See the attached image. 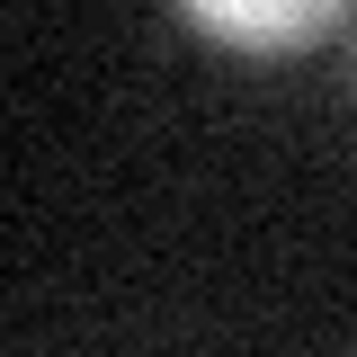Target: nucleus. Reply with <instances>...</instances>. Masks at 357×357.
<instances>
[{
  "label": "nucleus",
  "instance_id": "f257e3e1",
  "mask_svg": "<svg viewBox=\"0 0 357 357\" xmlns=\"http://www.w3.org/2000/svg\"><path fill=\"white\" fill-rule=\"evenodd\" d=\"M206 36L241 45V54H295V45H312L349 0H178Z\"/></svg>",
  "mask_w": 357,
  "mask_h": 357
}]
</instances>
